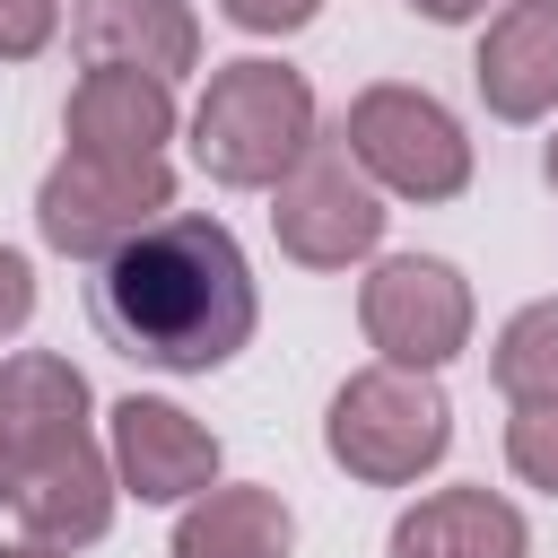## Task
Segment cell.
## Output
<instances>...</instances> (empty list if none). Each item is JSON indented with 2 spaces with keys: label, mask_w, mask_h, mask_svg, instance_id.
Listing matches in <instances>:
<instances>
[{
  "label": "cell",
  "mask_w": 558,
  "mask_h": 558,
  "mask_svg": "<svg viewBox=\"0 0 558 558\" xmlns=\"http://www.w3.org/2000/svg\"><path fill=\"white\" fill-rule=\"evenodd\" d=\"M96 314L122 340V357H140L157 375H218L253 340L262 296H253V270H244V244L218 218L166 209L157 227H140L105 262Z\"/></svg>",
  "instance_id": "1"
},
{
  "label": "cell",
  "mask_w": 558,
  "mask_h": 558,
  "mask_svg": "<svg viewBox=\"0 0 558 558\" xmlns=\"http://www.w3.org/2000/svg\"><path fill=\"white\" fill-rule=\"evenodd\" d=\"M314 140H323L314 78L288 70V61H270V52H244V61L209 70V87L192 105V157L227 192H270L279 174L305 166Z\"/></svg>",
  "instance_id": "2"
},
{
  "label": "cell",
  "mask_w": 558,
  "mask_h": 558,
  "mask_svg": "<svg viewBox=\"0 0 558 558\" xmlns=\"http://www.w3.org/2000/svg\"><path fill=\"white\" fill-rule=\"evenodd\" d=\"M445 445H453V401H445V384L436 375H418V366H357L340 392H331V410H323V453L349 471V480H366V488H410V480H427L436 462H445Z\"/></svg>",
  "instance_id": "3"
},
{
  "label": "cell",
  "mask_w": 558,
  "mask_h": 558,
  "mask_svg": "<svg viewBox=\"0 0 558 558\" xmlns=\"http://www.w3.org/2000/svg\"><path fill=\"white\" fill-rule=\"evenodd\" d=\"M340 148L366 166V183L384 201H462L471 192V131L445 96L410 87V78H375L349 96Z\"/></svg>",
  "instance_id": "4"
},
{
  "label": "cell",
  "mask_w": 558,
  "mask_h": 558,
  "mask_svg": "<svg viewBox=\"0 0 558 558\" xmlns=\"http://www.w3.org/2000/svg\"><path fill=\"white\" fill-rule=\"evenodd\" d=\"M174 209V166L166 157H87L61 148L52 174L35 183V235L70 262H113L140 227Z\"/></svg>",
  "instance_id": "5"
},
{
  "label": "cell",
  "mask_w": 558,
  "mask_h": 558,
  "mask_svg": "<svg viewBox=\"0 0 558 558\" xmlns=\"http://www.w3.org/2000/svg\"><path fill=\"white\" fill-rule=\"evenodd\" d=\"M384 192L366 183V166L340 148V140H314L296 174L270 183V235L288 262L305 270H349V262H375L384 244Z\"/></svg>",
  "instance_id": "6"
},
{
  "label": "cell",
  "mask_w": 558,
  "mask_h": 558,
  "mask_svg": "<svg viewBox=\"0 0 558 558\" xmlns=\"http://www.w3.org/2000/svg\"><path fill=\"white\" fill-rule=\"evenodd\" d=\"M357 323H366V349L384 366L436 375L471 349V279L445 253H384L357 279Z\"/></svg>",
  "instance_id": "7"
},
{
  "label": "cell",
  "mask_w": 558,
  "mask_h": 558,
  "mask_svg": "<svg viewBox=\"0 0 558 558\" xmlns=\"http://www.w3.org/2000/svg\"><path fill=\"white\" fill-rule=\"evenodd\" d=\"M105 453H113L122 497H140V506H192L201 488H218V436L183 401H157V392H122L113 401Z\"/></svg>",
  "instance_id": "8"
},
{
  "label": "cell",
  "mask_w": 558,
  "mask_h": 558,
  "mask_svg": "<svg viewBox=\"0 0 558 558\" xmlns=\"http://www.w3.org/2000/svg\"><path fill=\"white\" fill-rule=\"evenodd\" d=\"M87 410H96L87 401V375L61 349L0 357V445H9L17 480L44 471V462H61V453H78V445H96V418Z\"/></svg>",
  "instance_id": "9"
},
{
  "label": "cell",
  "mask_w": 558,
  "mask_h": 558,
  "mask_svg": "<svg viewBox=\"0 0 558 558\" xmlns=\"http://www.w3.org/2000/svg\"><path fill=\"white\" fill-rule=\"evenodd\" d=\"M70 52L87 70H148V78L174 87V78L201 70V17L183 0H78Z\"/></svg>",
  "instance_id": "10"
},
{
  "label": "cell",
  "mask_w": 558,
  "mask_h": 558,
  "mask_svg": "<svg viewBox=\"0 0 558 558\" xmlns=\"http://www.w3.org/2000/svg\"><path fill=\"white\" fill-rule=\"evenodd\" d=\"M471 87L497 122L558 113V0H506L471 52Z\"/></svg>",
  "instance_id": "11"
},
{
  "label": "cell",
  "mask_w": 558,
  "mask_h": 558,
  "mask_svg": "<svg viewBox=\"0 0 558 558\" xmlns=\"http://www.w3.org/2000/svg\"><path fill=\"white\" fill-rule=\"evenodd\" d=\"M384 558H532V523L497 488L462 480V488H427L418 506H401Z\"/></svg>",
  "instance_id": "12"
},
{
  "label": "cell",
  "mask_w": 558,
  "mask_h": 558,
  "mask_svg": "<svg viewBox=\"0 0 558 558\" xmlns=\"http://www.w3.org/2000/svg\"><path fill=\"white\" fill-rule=\"evenodd\" d=\"M61 131L87 157H166V140H174V87L148 78V70H78Z\"/></svg>",
  "instance_id": "13"
},
{
  "label": "cell",
  "mask_w": 558,
  "mask_h": 558,
  "mask_svg": "<svg viewBox=\"0 0 558 558\" xmlns=\"http://www.w3.org/2000/svg\"><path fill=\"white\" fill-rule=\"evenodd\" d=\"M113 497H122L113 453H105V445H78V453H61V462L26 471L9 514H17V532H26V541H44V549H87V541H105V532H113Z\"/></svg>",
  "instance_id": "14"
},
{
  "label": "cell",
  "mask_w": 558,
  "mask_h": 558,
  "mask_svg": "<svg viewBox=\"0 0 558 558\" xmlns=\"http://www.w3.org/2000/svg\"><path fill=\"white\" fill-rule=\"evenodd\" d=\"M288 549H296L288 497L262 488V480H227V488H201L174 514V549L166 558H288Z\"/></svg>",
  "instance_id": "15"
},
{
  "label": "cell",
  "mask_w": 558,
  "mask_h": 558,
  "mask_svg": "<svg viewBox=\"0 0 558 558\" xmlns=\"http://www.w3.org/2000/svg\"><path fill=\"white\" fill-rule=\"evenodd\" d=\"M488 375L506 401H558V296H532L523 314H506Z\"/></svg>",
  "instance_id": "16"
},
{
  "label": "cell",
  "mask_w": 558,
  "mask_h": 558,
  "mask_svg": "<svg viewBox=\"0 0 558 558\" xmlns=\"http://www.w3.org/2000/svg\"><path fill=\"white\" fill-rule=\"evenodd\" d=\"M506 462L523 488H549L558 497V401H514L506 418Z\"/></svg>",
  "instance_id": "17"
},
{
  "label": "cell",
  "mask_w": 558,
  "mask_h": 558,
  "mask_svg": "<svg viewBox=\"0 0 558 558\" xmlns=\"http://www.w3.org/2000/svg\"><path fill=\"white\" fill-rule=\"evenodd\" d=\"M61 35V0H0V61H35Z\"/></svg>",
  "instance_id": "18"
},
{
  "label": "cell",
  "mask_w": 558,
  "mask_h": 558,
  "mask_svg": "<svg viewBox=\"0 0 558 558\" xmlns=\"http://www.w3.org/2000/svg\"><path fill=\"white\" fill-rule=\"evenodd\" d=\"M218 17L244 26V35H296V26L323 17V0H218Z\"/></svg>",
  "instance_id": "19"
},
{
  "label": "cell",
  "mask_w": 558,
  "mask_h": 558,
  "mask_svg": "<svg viewBox=\"0 0 558 558\" xmlns=\"http://www.w3.org/2000/svg\"><path fill=\"white\" fill-rule=\"evenodd\" d=\"M35 323V262L17 244H0V340H17Z\"/></svg>",
  "instance_id": "20"
},
{
  "label": "cell",
  "mask_w": 558,
  "mask_h": 558,
  "mask_svg": "<svg viewBox=\"0 0 558 558\" xmlns=\"http://www.w3.org/2000/svg\"><path fill=\"white\" fill-rule=\"evenodd\" d=\"M410 17H427V26H471V17H488V0H401Z\"/></svg>",
  "instance_id": "21"
},
{
  "label": "cell",
  "mask_w": 558,
  "mask_h": 558,
  "mask_svg": "<svg viewBox=\"0 0 558 558\" xmlns=\"http://www.w3.org/2000/svg\"><path fill=\"white\" fill-rule=\"evenodd\" d=\"M0 506H17V462H9V445H0Z\"/></svg>",
  "instance_id": "22"
},
{
  "label": "cell",
  "mask_w": 558,
  "mask_h": 558,
  "mask_svg": "<svg viewBox=\"0 0 558 558\" xmlns=\"http://www.w3.org/2000/svg\"><path fill=\"white\" fill-rule=\"evenodd\" d=\"M0 558H61V549H44V541H9Z\"/></svg>",
  "instance_id": "23"
},
{
  "label": "cell",
  "mask_w": 558,
  "mask_h": 558,
  "mask_svg": "<svg viewBox=\"0 0 558 558\" xmlns=\"http://www.w3.org/2000/svg\"><path fill=\"white\" fill-rule=\"evenodd\" d=\"M541 174H549V192H558V140H549V157H541Z\"/></svg>",
  "instance_id": "24"
}]
</instances>
